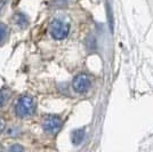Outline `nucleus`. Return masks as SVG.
I'll list each match as a JSON object with an SVG mask.
<instances>
[{
	"label": "nucleus",
	"instance_id": "obj_1",
	"mask_svg": "<svg viewBox=\"0 0 153 152\" xmlns=\"http://www.w3.org/2000/svg\"><path fill=\"white\" fill-rule=\"evenodd\" d=\"M34 110H36V103L30 96L21 97L15 105V113L17 114L19 118L30 117L34 113Z\"/></svg>",
	"mask_w": 153,
	"mask_h": 152
},
{
	"label": "nucleus",
	"instance_id": "obj_2",
	"mask_svg": "<svg viewBox=\"0 0 153 152\" xmlns=\"http://www.w3.org/2000/svg\"><path fill=\"white\" fill-rule=\"evenodd\" d=\"M70 31V25L61 19H54L51 21V26H49V32L51 37L56 40H62L66 38Z\"/></svg>",
	"mask_w": 153,
	"mask_h": 152
},
{
	"label": "nucleus",
	"instance_id": "obj_3",
	"mask_svg": "<svg viewBox=\"0 0 153 152\" xmlns=\"http://www.w3.org/2000/svg\"><path fill=\"white\" fill-rule=\"evenodd\" d=\"M62 119L57 117V115H47L44 122H42V127H44V130L49 135H55L57 134L61 128H62Z\"/></svg>",
	"mask_w": 153,
	"mask_h": 152
},
{
	"label": "nucleus",
	"instance_id": "obj_4",
	"mask_svg": "<svg viewBox=\"0 0 153 152\" xmlns=\"http://www.w3.org/2000/svg\"><path fill=\"white\" fill-rule=\"evenodd\" d=\"M90 85H91L90 78L87 75H85V73L78 75L73 79V83H72L73 89L76 90V93H86L90 88Z\"/></svg>",
	"mask_w": 153,
	"mask_h": 152
},
{
	"label": "nucleus",
	"instance_id": "obj_5",
	"mask_svg": "<svg viewBox=\"0 0 153 152\" xmlns=\"http://www.w3.org/2000/svg\"><path fill=\"white\" fill-rule=\"evenodd\" d=\"M85 139V129H76L72 133V143L74 145H79Z\"/></svg>",
	"mask_w": 153,
	"mask_h": 152
},
{
	"label": "nucleus",
	"instance_id": "obj_6",
	"mask_svg": "<svg viewBox=\"0 0 153 152\" xmlns=\"http://www.w3.org/2000/svg\"><path fill=\"white\" fill-rule=\"evenodd\" d=\"M8 152H24V149L19 144H14L8 149Z\"/></svg>",
	"mask_w": 153,
	"mask_h": 152
},
{
	"label": "nucleus",
	"instance_id": "obj_7",
	"mask_svg": "<svg viewBox=\"0 0 153 152\" xmlns=\"http://www.w3.org/2000/svg\"><path fill=\"white\" fill-rule=\"evenodd\" d=\"M7 36V28L5 25H0V42L4 41Z\"/></svg>",
	"mask_w": 153,
	"mask_h": 152
},
{
	"label": "nucleus",
	"instance_id": "obj_8",
	"mask_svg": "<svg viewBox=\"0 0 153 152\" xmlns=\"http://www.w3.org/2000/svg\"><path fill=\"white\" fill-rule=\"evenodd\" d=\"M7 97H8V93H6V90H0V105H2L6 102Z\"/></svg>",
	"mask_w": 153,
	"mask_h": 152
},
{
	"label": "nucleus",
	"instance_id": "obj_9",
	"mask_svg": "<svg viewBox=\"0 0 153 152\" xmlns=\"http://www.w3.org/2000/svg\"><path fill=\"white\" fill-rule=\"evenodd\" d=\"M106 10H108V22H110V28L111 30L113 29V19H112V13H111V9H110V6L108 5L106 7Z\"/></svg>",
	"mask_w": 153,
	"mask_h": 152
},
{
	"label": "nucleus",
	"instance_id": "obj_10",
	"mask_svg": "<svg viewBox=\"0 0 153 152\" xmlns=\"http://www.w3.org/2000/svg\"><path fill=\"white\" fill-rule=\"evenodd\" d=\"M58 1H59V2H68L69 0H58Z\"/></svg>",
	"mask_w": 153,
	"mask_h": 152
},
{
	"label": "nucleus",
	"instance_id": "obj_11",
	"mask_svg": "<svg viewBox=\"0 0 153 152\" xmlns=\"http://www.w3.org/2000/svg\"><path fill=\"white\" fill-rule=\"evenodd\" d=\"M0 152H2V148H1V145H0Z\"/></svg>",
	"mask_w": 153,
	"mask_h": 152
},
{
	"label": "nucleus",
	"instance_id": "obj_12",
	"mask_svg": "<svg viewBox=\"0 0 153 152\" xmlns=\"http://www.w3.org/2000/svg\"><path fill=\"white\" fill-rule=\"evenodd\" d=\"M0 126H1V122H0Z\"/></svg>",
	"mask_w": 153,
	"mask_h": 152
}]
</instances>
